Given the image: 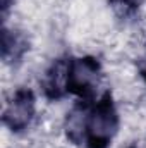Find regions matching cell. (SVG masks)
<instances>
[{
    "mask_svg": "<svg viewBox=\"0 0 146 148\" xmlns=\"http://www.w3.org/2000/svg\"><path fill=\"white\" fill-rule=\"evenodd\" d=\"M102 77V66L95 57H74L67 60L65 91L83 102H91Z\"/></svg>",
    "mask_w": 146,
    "mask_h": 148,
    "instance_id": "2",
    "label": "cell"
},
{
    "mask_svg": "<svg viewBox=\"0 0 146 148\" xmlns=\"http://www.w3.org/2000/svg\"><path fill=\"white\" fill-rule=\"evenodd\" d=\"M9 3H10V0H2V9L5 10V9L9 7Z\"/></svg>",
    "mask_w": 146,
    "mask_h": 148,
    "instance_id": "7",
    "label": "cell"
},
{
    "mask_svg": "<svg viewBox=\"0 0 146 148\" xmlns=\"http://www.w3.org/2000/svg\"><path fill=\"white\" fill-rule=\"evenodd\" d=\"M127 148H136V147H127Z\"/></svg>",
    "mask_w": 146,
    "mask_h": 148,
    "instance_id": "8",
    "label": "cell"
},
{
    "mask_svg": "<svg viewBox=\"0 0 146 148\" xmlns=\"http://www.w3.org/2000/svg\"><path fill=\"white\" fill-rule=\"evenodd\" d=\"M24 47L26 43L23 41V38L19 35H16L14 31H9V29H3L2 33V55L3 59H17L21 57V53L24 52Z\"/></svg>",
    "mask_w": 146,
    "mask_h": 148,
    "instance_id": "5",
    "label": "cell"
},
{
    "mask_svg": "<svg viewBox=\"0 0 146 148\" xmlns=\"http://www.w3.org/2000/svg\"><path fill=\"white\" fill-rule=\"evenodd\" d=\"M138 73H139V76L143 77V81L146 83V55L138 62Z\"/></svg>",
    "mask_w": 146,
    "mask_h": 148,
    "instance_id": "6",
    "label": "cell"
},
{
    "mask_svg": "<svg viewBox=\"0 0 146 148\" xmlns=\"http://www.w3.org/2000/svg\"><path fill=\"white\" fill-rule=\"evenodd\" d=\"M35 114H36L35 93L29 88H19L12 95V98L7 102L2 119L10 131L21 133L31 124V121L35 119Z\"/></svg>",
    "mask_w": 146,
    "mask_h": 148,
    "instance_id": "3",
    "label": "cell"
},
{
    "mask_svg": "<svg viewBox=\"0 0 146 148\" xmlns=\"http://www.w3.org/2000/svg\"><path fill=\"white\" fill-rule=\"evenodd\" d=\"M65 74H67V60H55L52 67L45 73L41 86H43L46 98L57 100L67 93L65 91Z\"/></svg>",
    "mask_w": 146,
    "mask_h": 148,
    "instance_id": "4",
    "label": "cell"
},
{
    "mask_svg": "<svg viewBox=\"0 0 146 148\" xmlns=\"http://www.w3.org/2000/svg\"><path fill=\"white\" fill-rule=\"evenodd\" d=\"M119 112L110 91H107L98 98V102L89 103L84 127L86 148H108L119 133Z\"/></svg>",
    "mask_w": 146,
    "mask_h": 148,
    "instance_id": "1",
    "label": "cell"
}]
</instances>
